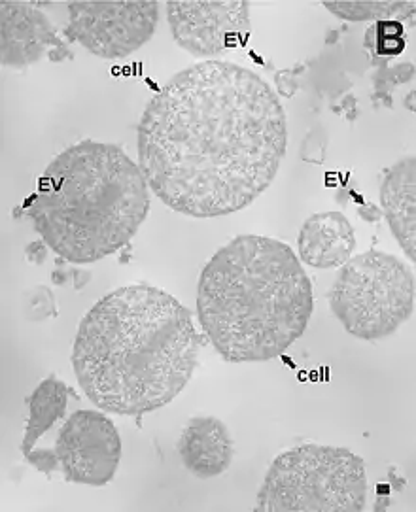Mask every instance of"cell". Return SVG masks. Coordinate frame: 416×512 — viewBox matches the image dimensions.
<instances>
[{
    "instance_id": "6da1fadb",
    "label": "cell",
    "mask_w": 416,
    "mask_h": 512,
    "mask_svg": "<svg viewBox=\"0 0 416 512\" xmlns=\"http://www.w3.org/2000/svg\"><path fill=\"white\" fill-rule=\"evenodd\" d=\"M286 112L252 70L203 61L174 74L139 123V167L165 205L218 218L252 205L286 154Z\"/></svg>"
},
{
    "instance_id": "7a4b0ae2",
    "label": "cell",
    "mask_w": 416,
    "mask_h": 512,
    "mask_svg": "<svg viewBox=\"0 0 416 512\" xmlns=\"http://www.w3.org/2000/svg\"><path fill=\"white\" fill-rule=\"evenodd\" d=\"M201 337L188 308L148 284L110 291L87 312L72 346V369L103 412L142 416L186 388Z\"/></svg>"
},
{
    "instance_id": "3957f363",
    "label": "cell",
    "mask_w": 416,
    "mask_h": 512,
    "mask_svg": "<svg viewBox=\"0 0 416 512\" xmlns=\"http://www.w3.org/2000/svg\"><path fill=\"white\" fill-rule=\"evenodd\" d=\"M314 310L311 278L277 239L241 235L210 257L197 286V318L229 363L277 359L299 341Z\"/></svg>"
},
{
    "instance_id": "277c9868",
    "label": "cell",
    "mask_w": 416,
    "mask_h": 512,
    "mask_svg": "<svg viewBox=\"0 0 416 512\" xmlns=\"http://www.w3.org/2000/svg\"><path fill=\"white\" fill-rule=\"evenodd\" d=\"M42 242L70 263H95L137 235L150 212L139 163L116 144L82 140L57 155L25 203Z\"/></svg>"
},
{
    "instance_id": "5b68a950",
    "label": "cell",
    "mask_w": 416,
    "mask_h": 512,
    "mask_svg": "<svg viewBox=\"0 0 416 512\" xmlns=\"http://www.w3.org/2000/svg\"><path fill=\"white\" fill-rule=\"evenodd\" d=\"M365 463L348 448L301 444L271 463L258 492L260 512H360Z\"/></svg>"
},
{
    "instance_id": "8992f818",
    "label": "cell",
    "mask_w": 416,
    "mask_h": 512,
    "mask_svg": "<svg viewBox=\"0 0 416 512\" xmlns=\"http://www.w3.org/2000/svg\"><path fill=\"white\" fill-rule=\"evenodd\" d=\"M333 316L352 337L379 341L394 335L415 308V274L396 256L350 257L330 290Z\"/></svg>"
},
{
    "instance_id": "52a82bcc",
    "label": "cell",
    "mask_w": 416,
    "mask_h": 512,
    "mask_svg": "<svg viewBox=\"0 0 416 512\" xmlns=\"http://www.w3.org/2000/svg\"><path fill=\"white\" fill-rule=\"evenodd\" d=\"M159 2H70L65 36L101 59H123L152 40Z\"/></svg>"
},
{
    "instance_id": "ba28073f",
    "label": "cell",
    "mask_w": 416,
    "mask_h": 512,
    "mask_svg": "<svg viewBox=\"0 0 416 512\" xmlns=\"http://www.w3.org/2000/svg\"><path fill=\"white\" fill-rule=\"evenodd\" d=\"M55 452L59 469L74 484L106 486L122 460L118 427L99 410H76L61 427Z\"/></svg>"
},
{
    "instance_id": "9c48e42d",
    "label": "cell",
    "mask_w": 416,
    "mask_h": 512,
    "mask_svg": "<svg viewBox=\"0 0 416 512\" xmlns=\"http://www.w3.org/2000/svg\"><path fill=\"white\" fill-rule=\"evenodd\" d=\"M165 10L176 44L201 59L243 46L252 31L248 2H169Z\"/></svg>"
},
{
    "instance_id": "30bf717a",
    "label": "cell",
    "mask_w": 416,
    "mask_h": 512,
    "mask_svg": "<svg viewBox=\"0 0 416 512\" xmlns=\"http://www.w3.org/2000/svg\"><path fill=\"white\" fill-rule=\"evenodd\" d=\"M50 57L72 59L67 42L57 33L50 18L29 2L0 4V59L4 67L27 69Z\"/></svg>"
},
{
    "instance_id": "8fae6325",
    "label": "cell",
    "mask_w": 416,
    "mask_h": 512,
    "mask_svg": "<svg viewBox=\"0 0 416 512\" xmlns=\"http://www.w3.org/2000/svg\"><path fill=\"white\" fill-rule=\"evenodd\" d=\"M178 454L193 477H218L226 473L233 460V439L222 420L197 416L182 429Z\"/></svg>"
},
{
    "instance_id": "7c38bea8",
    "label": "cell",
    "mask_w": 416,
    "mask_h": 512,
    "mask_svg": "<svg viewBox=\"0 0 416 512\" xmlns=\"http://www.w3.org/2000/svg\"><path fill=\"white\" fill-rule=\"evenodd\" d=\"M299 261L312 269H339L352 257L356 233L345 214L318 212L299 231Z\"/></svg>"
},
{
    "instance_id": "4fadbf2b",
    "label": "cell",
    "mask_w": 416,
    "mask_h": 512,
    "mask_svg": "<svg viewBox=\"0 0 416 512\" xmlns=\"http://www.w3.org/2000/svg\"><path fill=\"white\" fill-rule=\"evenodd\" d=\"M381 205L401 250L416 259V163L405 157L386 172L381 186Z\"/></svg>"
},
{
    "instance_id": "5bb4252c",
    "label": "cell",
    "mask_w": 416,
    "mask_h": 512,
    "mask_svg": "<svg viewBox=\"0 0 416 512\" xmlns=\"http://www.w3.org/2000/svg\"><path fill=\"white\" fill-rule=\"evenodd\" d=\"M69 403V388L63 380L57 376H48L35 388V392L29 395L27 407H29V420L25 427V437L21 443V452L27 456L36 441L46 435L63 416Z\"/></svg>"
},
{
    "instance_id": "9a60e30c",
    "label": "cell",
    "mask_w": 416,
    "mask_h": 512,
    "mask_svg": "<svg viewBox=\"0 0 416 512\" xmlns=\"http://www.w3.org/2000/svg\"><path fill=\"white\" fill-rule=\"evenodd\" d=\"M333 16L347 21H399L415 18V2H324Z\"/></svg>"
},
{
    "instance_id": "2e32d148",
    "label": "cell",
    "mask_w": 416,
    "mask_h": 512,
    "mask_svg": "<svg viewBox=\"0 0 416 512\" xmlns=\"http://www.w3.org/2000/svg\"><path fill=\"white\" fill-rule=\"evenodd\" d=\"M405 46V25L399 21H377L365 33V48L375 50L382 57H396L405 52Z\"/></svg>"
},
{
    "instance_id": "e0dca14e",
    "label": "cell",
    "mask_w": 416,
    "mask_h": 512,
    "mask_svg": "<svg viewBox=\"0 0 416 512\" xmlns=\"http://www.w3.org/2000/svg\"><path fill=\"white\" fill-rule=\"evenodd\" d=\"M27 312L31 320H46L48 316H53L57 308H55L52 291L48 288H35L31 291L27 295Z\"/></svg>"
},
{
    "instance_id": "ac0fdd59",
    "label": "cell",
    "mask_w": 416,
    "mask_h": 512,
    "mask_svg": "<svg viewBox=\"0 0 416 512\" xmlns=\"http://www.w3.org/2000/svg\"><path fill=\"white\" fill-rule=\"evenodd\" d=\"M25 458L42 473H52L59 467V458L55 450H31Z\"/></svg>"
}]
</instances>
